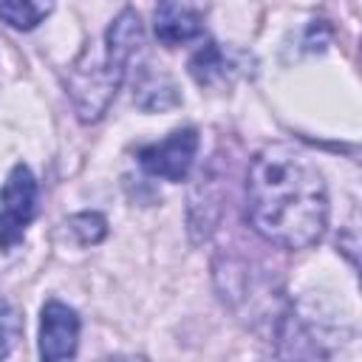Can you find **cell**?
Listing matches in <instances>:
<instances>
[{
	"mask_svg": "<svg viewBox=\"0 0 362 362\" xmlns=\"http://www.w3.org/2000/svg\"><path fill=\"white\" fill-rule=\"evenodd\" d=\"M246 215L252 226L277 246L305 249L317 243L328 218L322 175L294 147H266L249 167Z\"/></svg>",
	"mask_w": 362,
	"mask_h": 362,
	"instance_id": "obj_1",
	"label": "cell"
},
{
	"mask_svg": "<svg viewBox=\"0 0 362 362\" xmlns=\"http://www.w3.org/2000/svg\"><path fill=\"white\" fill-rule=\"evenodd\" d=\"M139 42H141L139 14L133 8H124L107 28L105 54L96 59L93 51H85L82 59H76L68 85H71L74 107L82 122H96L107 110V105L124 76V65Z\"/></svg>",
	"mask_w": 362,
	"mask_h": 362,
	"instance_id": "obj_2",
	"label": "cell"
},
{
	"mask_svg": "<svg viewBox=\"0 0 362 362\" xmlns=\"http://www.w3.org/2000/svg\"><path fill=\"white\" fill-rule=\"evenodd\" d=\"M37 212V181L25 164H17L0 189V246L11 249L23 240Z\"/></svg>",
	"mask_w": 362,
	"mask_h": 362,
	"instance_id": "obj_3",
	"label": "cell"
},
{
	"mask_svg": "<svg viewBox=\"0 0 362 362\" xmlns=\"http://www.w3.org/2000/svg\"><path fill=\"white\" fill-rule=\"evenodd\" d=\"M195 150H198V133L192 127H184V130H175L156 144L141 147L139 164L156 178L181 181L192 167Z\"/></svg>",
	"mask_w": 362,
	"mask_h": 362,
	"instance_id": "obj_4",
	"label": "cell"
},
{
	"mask_svg": "<svg viewBox=\"0 0 362 362\" xmlns=\"http://www.w3.org/2000/svg\"><path fill=\"white\" fill-rule=\"evenodd\" d=\"M79 342V317L62 303H48L40 322V359L42 362H68L76 354Z\"/></svg>",
	"mask_w": 362,
	"mask_h": 362,
	"instance_id": "obj_5",
	"label": "cell"
},
{
	"mask_svg": "<svg viewBox=\"0 0 362 362\" xmlns=\"http://www.w3.org/2000/svg\"><path fill=\"white\" fill-rule=\"evenodd\" d=\"M204 34V20L195 8L178 3H161L156 8V37L164 45H181Z\"/></svg>",
	"mask_w": 362,
	"mask_h": 362,
	"instance_id": "obj_6",
	"label": "cell"
},
{
	"mask_svg": "<svg viewBox=\"0 0 362 362\" xmlns=\"http://www.w3.org/2000/svg\"><path fill=\"white\" fill-rule=\"evenodd\" d=\"M48 11H51V3H28V0L0 3V20L8 23L11 28H34Z\"/></svg>",
	"mask_w": 362,
	"mask_h": 362,
	"instance_id": "obj_7",
	"label": "cell"
},
{
	"mask_svg": "<svg viewBox=\"0 0 362 362\" xmlns=\"http://www.w3.org/2000/svg\"><path fill=\"white\" fill-rule=\"evenodd\" d=\"M189 71H192L195 82L209 85V82H215L218 76H223V74H226V59H223L221 48L209 42V45H204V48H201V51L192 57Z\"/></svg>",
	"mask_w": 362,
	"mask_h": 362,
	"instance_id": "obj_8",
	"label": "cell"
},
{
	"mask_svg": "<svg viewBox=\"0 0 362 362\" xmlns=\"http://www.w3.org/2000/svg\"><path fill=\"white\" fill-rule=\"evenodd\" d=\"M71 229L79 235L82 243H96L105 238V218L96 212H82L71 218Z\"/></svg>",
	"mask_w": 362,
	"mask_h": 362,
	"instance_id": "obj_9",
	"label": "cell"
},
{
	"mask_svg": "<svg viewBox=\"0 0 362 362\" xmlns=\"http://www.w3.org/2000/svg\"><path fill=\"white\" fill-rule=\"evenodd\" d=\"M8 348H11V339H8L6 328L0 325V359H6V356H8Z\"/></svg>",
	"mask_w": 362,
	"mask_h": 362,
	"instance_id": "obj_10",
	"label": "cell"
},
{
	"mask_svg": "<svg viewBox=\"0 0 362 362\" xmlns=\"http://www.w3.org/2000/svg\"><path fill=\"white\" fill-rule=\"evenodd\" d=\"M110 362H147V359H141V356H116Z\"/></svg>",
	"mask_w": 362,
	"mask_h": 362,
	"instance_id": "obj_11",
	"label": "cell"
}]
</instances>
